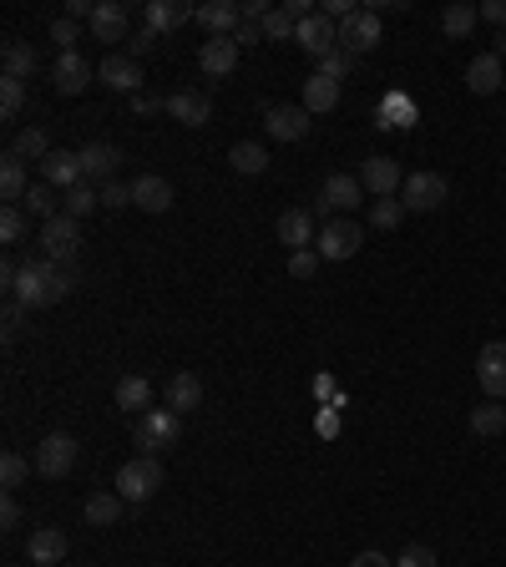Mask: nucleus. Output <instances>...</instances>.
Returning <instances> with one entry per match:
<instances>
[{"label":"nucleus","mask_w":506,"mask_h":567,"mask_svg":"<svg viewBox=\"0 0 506 567\" xmlns=\"http://www.w3.org/2000/svg\"><path fill=\"white\" fill-rule=\"evenodd\" d=\"M51 81H56L61 97H81V92L92 87V66H87V56H81V51H61L56 66H51Z\"/></svg>","instance_id":"obj_14"},{"label":"nucleus","mask_w":506,"mask_h":567,"mask_svg":"<svg viewBox=\"0 0 506 567\" xmlns=\"http://www.w3.org/2000/svg\"><path fill=\"white\" fill-rule=\"evenodd\" d=\"M350 567H395V562H390L385 552H360V557H355Z\"/></svg>","instance_id":"obj_58"},{"label":"nucleus","mask_w":506,"mask_h":567,"mask_svg":"<svg viewBox=\"0 0 506 567\" xmlns=\"http://www.w3.org/2000/svg\"><path fill=\"white\" fill-rule=\"evenodd\" d=\"M233 41H238V51H243V46H259V41H264V26H248V21H243V26L233 31Z\"/></svg>","instance_id":"obj_56"},{"label":"nucleus","mask_w":506,"mask_h":567,"mask_svg":"<svg viewBox=\"0 0 506 567\" xmlns=\"http://www.w3.org/2000/svg\"><path fill=\"white\" fill-rule=\"evenodd\" d=\"M446 198H451V183L441 173H410L400 188V203L410 213H436V208H446Z\"/></svg>","instance_id":"obj_8"},{"label":"nucleus","mask_w":506,"mask_h":567,"mask_svg":"<svg viewBox=\"0 0 506 567\" xmlns=\"http://www.w3.org/2000/svg\"><path fill=\"white\" fill-rule=\"evenodd\" d=\"M481 21H491V26L506 31V0H481Z\"/></svg>","instance_id":"obj_55"},{"label":"nucleus","mask_w":506,"mask_h":567,"mask_svg":"<svg viewBox=\"0 0 506 567\" xmlns=\"http://www.w3.org/2000/svg\"><path fill=\"white\" fill-rule=\"evenodd\" d=\"M71 289H76V269L51 264V259L41 254V259H26V264H21V279H16L11 299H21L26 309H51V304H61Z\"/></svg>","instance_id":"obj_1"},{"label":"nucleus","mask_w":506,"mask_h":567,"mask_svg":"<svg viewBox=\"0 0 506 567\" xmlns=\"http://www.w3.org/2000/svg\"><path fill=\"white\" fill-rule=\"evenodd\" d=\"M41 183H51V188H81V183H87V173H81V152H51L46 162H41Z\"/></svg>","instance_id":"obj_17"},{"label":"nucleus","mask_w":506,"mask_h":567,"mask_svg":"<svg viewBox=\"0 0 506 567\" xmlns=\"http://www.w3.org/2000/svg\"><path fill=\"white\" fill-rule=\"evenodd\" d=\"M198 11L193 6H183V0H147L142 6V26L147 31H157V36H167V31H178L183 21H193Z\"/></svg>","instance_id":"obj_20"},{"label":"nucleus","mask_w":506,"mask_h":567,"mask_svg":"<svg viewBox=\"0 0 506 567\" xmlns=\"http://www.w3.org/2000/svg\"><path fill=\"white\" fill-rule=\"evenodd\" d=\"M167 117L183 127H208L213 122V97L208 92H173L167 97Z\"/></svg>","instance_id":"obj_19"},{"label":"nucleus","mask_w":506,"mask_h":567,"mask_svg":"<svg viewBox=\"0 0 506 567\" xmlns=\"http://www.w3.org/2000/svg\"><path fill=\"white\" fill-rule=\"evenodd\" d=\"M203 405V380L193 370H178L173 380H167V411H178V416H193Z\"/></svg>","instance_id":"obj_26"},{"label":"nucleus","mask_w":506,"mask_h":567,"mask_svg":"<svg viewBox=\"0 0 506 567\" xmlns=\"http://www.w3.org/2000/svg\"><path fill=\"white\" fill-rule=\"evenodd\" d=\"M132 208H142V213H167V208H173V183H167L162 173H142V178L132 183Z\"/></svg>","instance_id":"obj_22"},{"label":"nucleus","mask_w":506,"mask_h":567,"mask_svg":"<svg viewBox=\"0 0 506 567\" xmlns=\"http://www.w3.org/2000/svg\"><path fill=\"white\" fill-rule=\"evenodd\" d=\"M51 41H56L61 51H76V21H71V16L51 21Z\"/></svg>","instance_id":"obj_49"},{"label":"nucleus","mask_w":506,"mask_h":567,"mask_svg":"<svg viewBox=\"0 0 506 567\" xmlns=\"http://www.w3.org/2000/svg\"><path fill=\"white\" fill-rule=\"evenodd\" d=\"M51 152H56V147H51V137H46L41 127H26V132H16V142H11V157L36 162V168H41V162H46Z\"/></svg>","instance_id":"obj_30"},{"label":"nucleus","mask_w":506,"mask_h":567,"mask_svg":"<svg viewBox=\"0 0 506 567\" xmlns=\"http://www.w3.org/2000/svg\"><path fill=\"white\" fill-rule=\"evenodd\" d=\"M157 486H162V461H157V456H132V461L117 471V486H112V492H117L122 502H147Z\"/></svg>","instance_id":"obj_4"},{"label":"nucleus","mask_w":506,"mask_h":567,"mask_svg":"<svg viewBox=\"0 0 506 567\" xmlns=\"http://www.w3.org/2000/svg\"><path fill=\"white\" fill-rule=\"evenodd\" d=\"M76 456H81L76 436H66V431H51V436L36 446V476H46V481H61V476H71Z\"/></svg>","instance_id":"obj_7"},{"label":"nucleus","mask_w":506,"mask_h":567,"mask_svg":"<svg viewBox=\"0 0 506 567\" xmlns=\"http://www.w3.org/2000/svg\"><path fill=\"white\" fill-rule=\"evenodd\" d=\"M228 162H233V173L259 178V173L269 168V147H264V142H233V147H228Z\"/></svg>","instance_id":"obj_29"},{"label":"nucleus","mask_w":506,"mask_h":567,"mask_svg":"<svg viewBox=\"0 0 506 567\" xmlns=\"http://www.w3.org/2000/svg\"><path fill=\"white\" fill-rule=\"evenodd\" d=\"M476 21H481V6H466V0H461V6H446V11H441V31H446L451 41L471 36Z\"/></svg>","instance_id":"obj_35"},{"label":"nucleus","mask_w":506,"mask_h":567,"mask_svg":"<svg viewBox=\"0 0 506 567\" xmlns=\"http://www.w3.org/2000/svg\"><path fill=\"white\" fill-rule=\"evenodd\" d=\"M31 466H36V461H26L21 451H6V456H0V486H6V492H16V486H26Z\"/></svg>","instance_id":"obj_40"},{"label":"nucleus","mask_w":506,"mask_h":567,"mask_svg":"<svg viewBox=\"0 0 506 567\" xmlns=\"http://www.w3.org/2000/svg\"><path fill=\"white\" fill-rule=\"evenodd\" d=\"M466 87H471L476 97H496V92H501V56L476 51L471 66H466Z\"/></svg>","instance_id":"obj_27"},{"label":"nucleus","mask_w":506,"mask_h":567,"mask_svg":"<svg viewBox=\"0 0 506 567\" xmlns=\"http://www.w3.org/2000/svg\"><path fill=\"white\" fill-rule=\"evenodd\" d=\"M395 567H436V547H426V542H410V547L395 557Z\"/></svg>","instance_id":"obj_45"},{"label":"nucleus","mask_w":506,"mask_h":567,"mask_svg":"<svg viewBox=\"0 0 506 567\" xmlns=\"http://www.w3.org/2000/svg\"><path fill=\"white\" fill-rule=\"evenodd\" d=\"M360 183H365V193H375V198H395V188H405V173H400L395 157L375 152V157L360 162Z\"/></svg>","instance_id":"obj_10"},{"label":"nucleus","mask_w":506,"mask_h":567,"mask_svg":"<svg viewBox=\"0 0 506 567\" xmlns=\"http://www.w3.org/2000/svg\"><path fill=\"white\" fill-rule=\"evenodd\" d=\"M264 127H269L274 142H304L309 127H314V117L304 112V102H299V107H269V112H264Z\"/></svg>","instance_id":"obj_16"},{"label":"nucleus","mask_w":506,"mask_h":567,"mask_svg":"<svg viewBox=\"0 0 506 567\" xmlns=\"http://www.w3.org/2000/svg\"><path fill=\"white\" fill-rule=\"evenodd\" d=\"M471 431L476 436H501L506 431V405H496V400H486V405H476V411H471Z\"/></svg>","instance_id":"obj_37"},{"label":"nucleus","mask_w":506,"mask_h":567,"mask_svg":"<svg viewBox=\"0 0 506 567\" xmlns=\"http://www.w3.org/2000/svg\"><path fill=\"white\" fill-rule=\"evenodd\" d=\"M157 41H162V36H157V31H147V26H142V31H137V36H132V41H127V56H132V61H142V56H147V51H152V46H157Z\"/></svg>","instance_id":"obj_50"},{"label":"nucleus","mask_w":506,"mask_h":567,"mask_svg":"<svg viewBox=\"0 0 506 567\" xmlns=\"http://www.w3.org/2000/svg\"><path fill=\"white\" fill-rule=\"evenodd\" d=\"M491 56H506V31H496V41H491Z\"/></svg>","instance_id":"obj_60"},{"label":"nucleus","mask_w":506,"mask_h":567,"mask_svg":"<svg viewBox=\"0 0 506 567\" xmlns=\"http://www.w3.org/2000/svg\"><path fill=\"white\" fill-rule=\"evenodd\" d=\"M21 324H26V304H21V299H11V304H6V340H16V335H21Z\"/></svg>","instance_id":"obj_53"},{"label":"nucleus","mask_w":506,"mask_h":567,"mask_svg":"<svg viewBox=\"0 0 506 567\" xmlns=\"http://www.w3.org/2000/svg\"><path fill=\"white\" fill-rule=\"evenodd\" d=\"M117 162H122V152L117 147H107V142H87L81 147V173H87V183H112V173H117Z\"/></svg>","instance_id":"obj_25"},{"label":"nucleus","mask_w":506,"mask_h":567,"mask_svg":"<svg viewBox=\"0 0 506 567\" xmlns=\"http://www.w3.org/2000/svg\"><path fill=\"white\" fill-rule=\"evenodd\" d=\"M334 107H340V81L324 76V71H314V76L304 81V112L314 117V112H334Z\"/></svg>","instance_id":"obj_28"},{"label":"nucleus","mask_w":506,"mask_h":567,"mask_svg":"<svg viewBox=\"0 0 506 567\" xmlns=\"http://www.w3.org/2000/svg\"><path fill=\"white\" fill-rule=\"evenodd\" d=\"M294 31H299V21H294L284 6H274V11L264 16V41H294Z\"/></svg>","instance_id":"obj_43"},{"label":"nucleus","mask_w":506,"mask_h":567,"mask_svg":"<svg viewBox=\"0 0 506 567\" xmlns=\"http://www.w3.org/2000/svg\"><path fill=\"white\" fill-rule=\"evenodd\" d=\"M415 117H420V112H415V102H410L405 92H390V97L380 102V112H375L380 127H415Z\"/></svg>","instance_id":"obj_33"},{"label":"nucleus","mask_w":506,"mask_h":567,"mask_svg":"<svg viewBox=\"0 0 506 567\" xmlns=\"http://www.w3.org/2000/svg\"><path fill=\"white\" fill-rule=\"evenodd\" d=\"M294 41H299V46L319 61V56H329V51H340V26H334L324 11H314V16H304V21H299Z\"/></svg>","instance_id":"obj_11"},{"label":"nucleus","mask_w":506,"mask_h":567,"mask_svg":"<svg viewBox=\"0 0 506 567\" xmlns=\"http://www.w3.org/2000/svg\"><path fill=\"white\" fill-rule=\"evenodd\" d=\"M319 436H324V441L340 436V405H324V411H319Z\"/></svg>","instance_id":"obj_52"},{"label":"nucleus","mask_w":506,"mask_h":567,"mask_svg":"<svg viewBox=\"0 0 506 567\" xmlns=\"http://www.w3.org/2000/svg\"><path fill=\"white\" fill-rule=\"evenodd\" d=\"M117 405H122V411H152V380L122 375L117 380Z\"/></svg>","instance_id":"obj_32"},{"label":"nucleus","mask_w":506,"mask_h":567,"mask_svg":"<svg viewBox=\"0 0 506 567\" xmlns=\"http://www.w3.org/2000/svg\"><path fill=\"white\" fill-rule=\"evenodd\" d=\"M0 527L16 532L21 527V507H16V492H6V502H0Z\"/></svg>","instance_id":"obj_54"},{"label":"nucleus","mask_w":506,"mask_h":567,"mask_svg":"<svg viewBox=\"0 0 506 567\" xmlns=\"http://www.w3.org/2000/svg\"><path fill=\"white\" fill-rule=\"evenodd\" d=\"M350 66H355V56H350L345 46H340V51H329V56H319V71H324V76H334V81H340Z\"/></svg>","instance_id":"obj_47"},{"label":"nucleus","mask_w":506,"mask_h":567,"mask_svg":"<svg viewBox=\"0 0 506 567\" xmlns=\"http://www.w3.org/2000/svg\"><path fill=\"white\" fill-rule=\"evenodd\" d=\"M178 436H183V416L167 411V405H157V411H142V421H137V431H132V441L142 446V456H157L162 446H173Z\"/></svg>","instance_id":"obj_3"},{"label":"nucleus","mask_w":506,"mask_h":567,"mask_svg":"<svg viewBox=\"0 0 506 567\" xmlns=\"http://www.w3.org/2000/svg\"><path fill=\"white\" fill-rule=\"evenodd\" d=\"M208 36H233L238 26H243V6L238 0H208V6H198V16H193Z\"/></svg>","instance_id":"obj_21"},{"label":"nucleus","mask_w":506,"mask_h":567,"mask_svg":"<svg viewBox=\"0 0 506 567\" xmlns=\"http://www.w3.org/2000/svg\"><path fill=\"white\" fill-rule=\"evenodd\" d=\"M360 198H365V183H360L355 173H334V178H324V188H319V198H314V218H319V223L350 218V213L360 208Z\"/></svg>","instance_id":"obj_2"},{"label":"nucleus","mask_w":506,"mask_h":567,"mask_svg":"<svg viewBox=\"0 0 506 567\" xmlns=\"http://www.w3.org/2000/svg\"><path fill=\"white\" fill-rule=\"evenodd\" d=\"M36 243H41V254H46L51 264H71L76 249H81V223H76L71 213H56L51 223H41Z\"/></svg>","instance_id":"obj_6"},{"label":"nucleus","mask_w":506,"mask_h":567,"mask_svg":"<svg viewBox=\"0 0 506 567\" xmlns=\"http://www.w3.org/2000/svg\"><path fill=\"white\" fill-rule=\"evenodd\" d=\"M66 552H71V542H66L61 527H36V532L26 537V562H31V567H61Z\"/></svg>","instance_id":"obj_13"},{"label":"nucleus","mask_w":506,"mask_h":567,"mask_svg":"<svg viewBox=\"0 0 506 567\" xmlns=\"http://www.w3.org/2000/svg\"><path fill=\"white\" fill-rule=\"evenodd\" d=\"M314 400H334V380H329V375L314 380Z\"/></svg>","instance_id":"obj_59"},{"label":"nucleus","mask_w":506,"mask_h":567,"mask_svg":"<svg viewBox=\"0 0 506 567\" xmlns=\"http://www.w3.org/2000/svg\"><path fill=\"white\" fill-rule=\"evenodd\" d=\"M21 208L31 213V218H41V223H51L61 208H56V193H51V183H36L26 198H21Z\"/></svg>","instance_id":"obj_39"},{"label":"nucleus","mask_w":506,"mask_h":567,"mask_svg":"<svg viewBox=\"0 0 506 567\" xmlns=\"http://www.w3.org/2000/svg\"><path fill=\"white\" fill-rule=\"evenodd\" d=\"M36 66H41L36 46H26V41H6V76L26 81V76H36Z\"/></svg>","instance_id":"obj_36"},{"label":"nucleus","mask_w":506,"mask_h":567,"mask_svg":"<svg viewBox=\"0 0 506 567\" xmlns=\"http://www.w3.org/2000/svg\"><path fill=\"white\" fill-rule=\"evenodd\" d=\"M0 193H6V203H21L31 193V178H26V162L6 152V162H0Z\"/></svg>","instance_id":"obj_31"},{"label":"nucleus","mask_w":506,"mask_h":567,"mask_svg":"<svg viewBox=\"0 0 506 567\" xmlns=\"http://www.w3.org/2000/svg\"><path fill=\"white\" fill-rule=\"evenodd\" d=\"M122 512H127V502H122L117 492H97V497H87V522H92V527H117Z\"/></svg>","instance_id":"obj_34"},{"label":"nucleus","mask_w":506,"mask_h":567,"mask_svg":"<svg viewBox=\"0 0 506 567\" xmlns=\"http://www.w3.org/2000/svg\"><path fill=\"white\" fill-rule=\"evenodd\" d=\"M238 41L233 36H208L203 46H198V66L208 71V76H233V66H238Z\"/></svg>","instance_id":"obj_24"},{"label":"nucleus","mask_w":506,"mask_h":567,"mask_svg":"<svg viewBox=\"0 0 506 567\" xmlns=\"http://www.w3.org/2000/svg\"><path fill=\"white\" fill-rule=\"evenodd\" d=\"M360 243H365V223L360 218H329L319 223V259H355L360 254Z\"/></svg>","instance_id":"obj_5"},{"label":"nucleus","mask_w":506,"mask_h":567,"mask_svg":"<svg viewBox=\"0 0 506 567\" xmlns=\"http://www.w3.org/2000/svg\"><path fill=\"white\" fill-rule=\"evenodd\" d=\"M380 41H385V26H380L375 11H355L350 21H340V46H345L350 56H365V51H375Z\"/></svg>","instance_id":"obj_9"},{"label":"nucleus","mask_w":506,"mask_h":567,"mask_svg":"<svg viewBox=\"0 0 506 567\" xmlns=\"http://www.w3.org/2000/svg\"><path fill=\"white\" fill-rule=\"evenodd\" d=\"M92 11H97V0H66V16L71 21H92Z\"/></svg>","instance_id":"obj_57"},{"label":"nucleus","mask_w":506,"mask_h":567,"mask_svg":"<svg viewBox=\"0 0 506 567\" xmlns=\"http://www.w3.org/2000/svg\"><path fill=\"white\" fill-rule=\"evenodd\" d=\"M405 213H410V208H405L400 198H375V203H370V223H375V228H400Z\"/></svg>","instance_id":"obj_42"},{"label":"nucleus","mask_w":506,"mask_h":567,"mask_svg":"<svg viewBox=\"0 0 506 567\" xmlns=\"http://www.w3.org/2000/svg\"><path fill=\"white\" fill-rule=\"evenodd\" d=\"M274 233H279L284 249H294V254L309 249V243H314V208H289V213H279Z\"/></svg>","instance_id":"obj_23"},{"label":"nucleus","mask_w":506,"mask_h":567,"mask_svg":"<svg viewBox=\"0 0 506 567\" xmlns=\"http://www.w3.org/2000/svg\"><path fill=\"white\" fill-rule=\"evenodd\" d=\"M31 233V213L21 208V203H6V213H0V238L6 243H21Z\"/></svg>","instance_id":"obj_41"},{"label":"nucleus","mask_w":506,"mask_h":567,"mask_svg":"<svg viewBox=\"0 0 506 567\" xmlns=\"http://www.w3.org/2000/svg\"><path fill=\"white\" fill-rule=\"evenodd\" d=\"M21 107H26V81L6 76V81H0V112H6V117H16Z\"/></svg>","instance_id":"obj_44"},{"label":"nucleus","mask_w":506,"mask_h":567,"mask_svg":"<svg viewBox=\"0 0 506 567\" xmlns=\"http://www.w3.org/2000/svg\"><path fill=\"white\" fill-rule=\"evenodd\" d=\"M97 193H102V208H112V213H117V208H132V183H117V178H112V183L97 188Z\"/></svg>","instance_id":"obj_46"},{"label":"nucleus","mask_w":506,"mask_h":567,"mask_svg":"<svg viewBox=\"0 0 506 567\" xmlns=\"http://www.w3.org/2000/svg\"><path fill=\"white\" fill-rule=\"evenodd\" d=\"M314 269H319V249H299V254H289V274H294V279H314Z\"/></svg>","instance_id":"obj_48"},{"label":"nucleus","mask_w":506,"mask_h":567,"mask_svg":"<svg viewBox=\"0 0 506 567\" xmlns=\"http://www.w3.org/2000/svg\"><path fill=\"white\" fill-rule=\"evenodd\" d=\"M97 208H102V193H97L92 183H81V188H71V193L61 198V213H71L76 223L87 218V213H97Z\"/></svg>","instance_id":"obj_38"},{"label":"nucleus","mask_w":506,"mask_h":567,"mask_svg":"<svg viewBox=\"0 0 506 567\" xmlns=\"http://www.w3.org/2000/svg\"><path fill=\"white\" fill-rule=\"evenodd\" d=\"M97 76L107 81L112 92H127V97L142 92V61H132L127 51H107V61L97 66Z\"/></svg>","instance_id":"obj_15"},{"label":"nucleus","mask_w":506,"mask_h":567,"mask_svg":"<svg viewBox=\"0 0 506 567\" xmlns=\"http://www.w3.org/2000/svg\"><path fill=\"white\" fill-rule=\"evenodd\" d=\"M476 385H481L491 400L506 395V340H491V345L476 350Z\"/></svg>","instance_id":"obj_12"},{"label":"nucleus","mask_w":506,"mask_h":567,"mask_svg":"<svg viewBox=\"0 0 506 567\" xmlns=\"http://www.w3.org/2000/svg\"><path fill=\"white\" fill-rule=\"evenodd\" d=\"M92 36L107 41V51H112L117 41H132V36H127V6H122V0H97V11H92Z\"/></svg>","instance_id":"obj_18"},{"label":"nucleus","mask_w":506,"mask_h":567,"mask_svg":"<svg viewBox=\"0 0 506 567\" xmlns=\"http://www.w3.org/2000/svg\"><path fill=\"white\" fill-rule=\"evenodd\" d=\"M132 112H142V117L167 112V97H157V92H137V97H132Z\"/></svg>","instance_id":"obj_51"}]
</instances>
